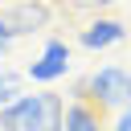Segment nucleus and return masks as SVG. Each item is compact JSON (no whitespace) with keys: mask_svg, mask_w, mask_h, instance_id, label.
<instances>
[{"mask_svg":"<svg viewBox=\"0 0 131 131\" xmlns=\"http://www.w3.org/2000/svg\"><path fill=\"white\" fill-rule=\"evenodd\" d=\"M78 98L94 102L98 111H106V106H127V102H131V70H123V66H102V70H94V74L78 86Z\"/></svg>","mask_w":131,"mask_h":131,"instance_id":"nucleus-1","label":"nucleus"},{"mask_svg":"<svg viewBox=\"0 0 131 131\" xmlns=\"http://www.w3.org/2000/svg\"><path fill=\"white\" fill-rule=\"evenodd\" d=\"M8 45H12V29H8V20L0 16V57L8 53Z\"/></svg>","mask_w":131,"mask_h":131,"instance_id":"nucleus-10","label":"nucleus"},{"mask_svg":"<svg viewBox=\"0 0 131 131\" xmlns=\"http://www.w3.org/2000/svg\"><path fill=\"white\" fill-rule=\"evenodd\" d=\"M16 86H20V78H16L12 70H4V74H0V111L16 98Z\"/></svg>","mask_w":131,"mask_h":131,"instance_id":"nucleus-8","label":"nucleus"},{"mask_svg":"<svg viewBox=\"0 0 131 131\" xmlns=\"http://www.w3.org/2000/svg\"><path fill=\"white\" fill-rule=\"evenodd\" d=\"M41 57H53V61H70V45H66V41H57V37H49Z\"/></svg>","mask_w":131,"mask_h":131,"instance_id":"nucleus-9","label":"nucleus"},{"mask_svg":"<svg viewBox=\"0 0 131 131\" xmlns=\"http://www.w3.org/2000/svg\"><path fill=\"white\" fill-rule=\"evenodd\" d=\"M86 49H106V45H119V41H127V29L119 25V20H90L86 29H82V37H78Z\"/></svg>","mask_w":131,"mask_h":131,"instance_id":"nucleus-4","label":"nucleus"},{"mask_svg":"<svg viewBox=\"0 0 131 131\" xmlns=\"http://www.w3.org/2000/svg\"><path fill=\"white\" fill-rule=\"evenodd\" d=\"M66 70H70V61L41 57V61H33V66H29V78H33V82H57V78H66Z\"/></svg>","mask_w":131,"mask_h":131,"instance_id":"nucleus-7","label":"nucleus"},{"mask_svg":"<svg viewBox=\"0 0 131 131\" xmlns=\"http://www.w3.org/2000/svg\"><path fill=\"white\" fill-rule=\"evenodd\" d=\"M45 102V115H41V131H66V106L57 94H41Z\"/></svg>","mask_w":131,"mask_h":131,"instance_id":"nucleus-6","label":"nucleus"},{"mask_svg":"<svg viewBox=\"0 0 131 131\" xmlns=\"http://www.w3.org/2000/svg\"><path fill=\"white\" fill-rule=\"evenodd\" d=\"M4 20H8L12 37H29V33H41V29L53 20V12H49V4H41V0H25V4H16Z\"/></svg>","mask_w":131,"mask_h":131,"instance_id":"nucleus-3","label":"nucleus"},{"mask_svg":"<svg viewBox=\"0 0 131 131\" xmlns=\"http://www.w3.org/2000/svg\"><path fill=\"white\" fill-rule=\"evenodd\" d=\"M0 4H4V0H0Z\"/></svg>","mask_w":131,"mask_h":131,"instance_id":"nucleus-12","label":"nucleus"},{"mask_svg":"<svg viewBox=\"0 0 131 131\" xmlns=\"http://www.w3.org/2000/svg\"><path fill=\"white\" fill-rule=\"evenodd\" d=\"M66 131H102V111L86 98H74L66 106Z\"/></svg>","mask_w":131,"mask_h":131,"instance_id":"nucleus-5","label":"nucleus"},{"mask_svg":"<svg viewBox=\"0 0 131 131\" xmlns=\"http://www.w3.org/2000/svg\"><path fill=\"white\" fill-rule=\"evenodd\" d=\"M111 131H131V102L119 111V119H115V127H111Z\"/></svg>","mask_w":131,"mask_h":131,"instance_id":"nucleus-11","label":"nucleus"},{"mask_svg":"<svg viewBox=\"0 0 131 131\" xmlns=\"http://www.w3.org/2000/svg\"><path fill=\"white\" fill-rule=\"evenodd\" d=\"M41 115H45L41 94H16L0 111V131H41Z\"/></svg>","mask_w":131,"mask_h":131,"instance_id":"nucleus-2","label":"nucleus"}]
</instances>
